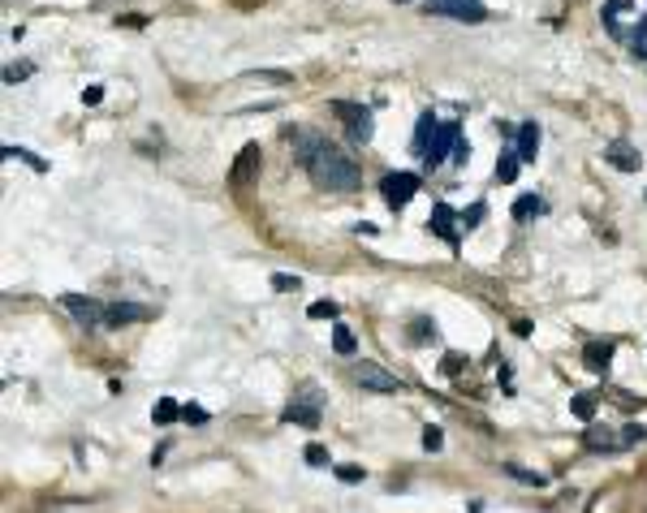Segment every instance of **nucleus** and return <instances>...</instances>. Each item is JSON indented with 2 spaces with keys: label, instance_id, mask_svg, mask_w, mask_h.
Wrapping results in <instances>:
<instances>
[{
  "label": "nucleus",
  "instance_id": "9",
  "mask_svg": "<svg viewBox=\"0 0 647 513\" xmlns=\"http://www.w3.org/2000/svg\"><path fill=\"white\" fill-rule=\"evenodd\" d=\"M428 229H436V238H444V242H449L453 250H458V216H453V208H449V203H436V208H432V220H428Z\"/></svg>",
  "mask_w": 647,
  "mask_h": 513
},
{
  "label": "nucleus",
  "instance_id": "35",
  "mask_svg": "<svg viewBox=\"0 0 647 513\" xmlns=\"http://www.w3.org/2000/svg\"><path fill=\"white\" fill-rule=\"evenodd\" d=\"M99 99H104V91H99V87H87L82 91V104H99Z\"/></svg>",
  "mask_w": 647,
  "mask_h": 513
},
{
  "label": "nucleus",
  "instance_id": "26",
  "mask_svg": "<svg viewBox=\"0 0 647 513\" xmlns=\"http://www.w3.org/2000/svg\"><path fill=\"white\" fill-rule=\"evenodd\" d=\"M5 160H27V164H31L35 173H43V168H48V164H43L39 156H31V151H22V147H5Z\"/></svg>",
  "mask_w": 647,
  "mask_h": 513
},
{
  "label": "nucleus",
  "instance_id": "32",
  "mask_svg": "<svg viewBox=\"0 0 647 513\" xmlns=\"http://www.w3.org/2000/svg\"><path fill=\"white\" fill-rule=\"evenodd\" d=\"M337 479L341 483H363L367 475H363V466H337Z\"/></svg>",
  "mask_w": 647,
  "mask_h": 513
},
{
  "label": "nucleus",
  "instance_id": "28",
  "mask_svg": "<svg viewBox=\"0 0 647 513\" xmlns=\"http://www.w3.org/2000/svg\"><path fill=\"white\" fill-rule=\"evenodd\" d=\"M423 449H428V453H440V449H444V431H440V427H423Z\"/></svg>",
  "mask_w": 647,
  "mask_h": 513
},
{
  "label": "nucleus",
  "instance_id": "21",
  "mask_svg": "<svg viewBox=\"0 0 647 513\" xmlns=\"http://www.w3.org/2000/svg\"><path fill=\"white\" fill-rule=\"evenodd\" d=\"M246 82H289V73H281V69H251V73H242Z\"/></svg>",
  "mask_w": 647,
  "mask_h": 513
},
{
  "label": "nucleus",
  "instance_id": "11",
  "mask_svg": "<svg viewBox=\"0 0 647 513\" xmlns=\"http://www.w3.org/2000/svg\"><path fill=\"white\" fill-rule=\"evenodd\" d=\"M152 311L147 306H134V302H112V306H104V324L108 328H121V324H134V319H147Z\"/></svg>",
  "mask_w": 647,
  "mask_h": 513
},
{
  "label": "nucleus",
  "instance_id": "20",
  "mask_svg": "<svg viewBox=\"0 0 647 513\" xmlns=\"http://www.w3.org/2000/svg\"><path fill=\"white\" fill-rule=\"evenodd\" d=\"M152 419H156V423H173V419H182V405L164 397V401H156V410H152Z\"/></svg>",
  "mask_w": 647,
  "mask_h": 513
},
{
  "label": "nucleus",
  "instance_id": "4",
  "mask_svg": "<svg viewBox=\"0 0 647 513\" xmlns=\"http://www.w3.org/2000/svg\"><path fill=\"white\" fill-rule=\"evenodd\" d=\"M432 17H453V22H488V9L479 0H428Z\"/></svg>",
  "mask_w": 647,
  "mask_h": 513
},
{
  "label": "nucleus",
  "instance_id": "15",
  "mask_svg": "<svg viewBox=\"0 0 647 513\" xmlns=\"http://www.w3.org/2000/svg\"><path fill=\"white\" fill-rule=\"evenodd\" d=\"M518 156H522V160H535V156H539V125H535V121H527V125L518 130Z\"/></svg>",
  "mask_w": 647,
  "mask_h": 513
},
{
  "label": "nucleus",
  "instance_id": "27",
  "mask_svg": "<svg viewBox=\"0 0 647 513\" xmlns=\"http://www.w3.org/2000/svg\"><path fill=\"white\" fill-rule=\"evenodd\" d=\"M311 319H337V302H328V298H319V302H311V311H307Z\"/></svg>",
  "mask_w": 647,
  "mask_h": 513
},
{
  "label": "nucleus",
  "instance_id": "7",
  "mask_svg": "<svg viewBox=\"0 0 647 513\" xmlns=\"http://www.w3.org/2000/svg\"><path fill=\"white\" fill-rule=\"evenodd\" d=\"M61 306H65V311L78 319V324H104V306H99L95 298H87V294H65Z\"/></svg>",
  "mask_w": 647,
  "mask_h": 513
},
{
  "label": "nucleus",
  "instance_id": "23",
  "mask_svg": "<svg viewBox=\"0 0 647 513\" xmlns=\"http://www.w3.org/2000/svg\"><path fill=\"white\" fill-rule=\"evenodd\" d=\"M410 337H414V345H428V341L436 337V324H432V319H414V324H410Z\"/></svg>",
  "mask_w": 647,
  "mask_h": 513
},
{
  "label": "nucleus",
  "instance_id": "8",
  "mask_svg": "<svg viewBox=\"0 0 647 513\" xmlns=\"http://www.w3.org/2000/svg\"><path fill=\"white\" fill-rule=\"evenodd\" d=\"M604 160L613 164V168H621V173H639V147L630 143V138H613L609 147H604Z\"/></svg>",
  "mask_w": 647,
  "mask_h": 513
},
{
  "label": "nucleus",
  "instance_id": "13",
  "mask_svg": "<svg viewBox=\"0 0 647 513\" xmlns=\"http://www.w3.org/2000/svg\"><path fill=\"white\" fill-rule=\"evenodd\" d=\"M583 363H587L591 371H604V367L613 363V341H587V349H583Z\"/></svg>",
  "mask_w": 647,
  "mask_h": 513
},
{
  "label": "nucleus",
  "instance_id": "1",
  "mask_svg": "<svg viewBox=\"0 0 647 513\" xmlns=\"http://www.w3.org/2000/svg\"><path fill=\"white\" fill-rule=\"evenodd\" d=\"M285 138H289L293 156L303 160V168L311 173V182H315L319 190H328V194H345V190H358V186H363L358 164H354L350 156H345L341 147H333L324 134L303 130V125H289Z\"/></svg>",
  "mask_w": 647,
  "mask_h": 513
},
{
  "label": "nucleus",
  "instance_id": "17",
  "mask_svg": "<svg viewBox=\"0 0 647 513\" xmlns=\"http://www.w3.org/2000/svg\"><path fill=\"white\" fill-rule=\"evenodd\" d=\"M617 440H621V435L609 431V427H591V431H587V445H591V449H617Z\"/></svg>",
  "mask_w": 647,
  "mask_h": 513
},
{
  "label": "nucleus",
  "instance_id": "22",
  "mask_svg": "<svg viewBox=\"0 0 647 513\" xmlns=\"http://www.w3.org/2000/svg\"><path fill=\"white\" fill-rule=\"evenodd\" d=\"M595 401H600V397H595V393H579L574 401H569V410H574L579 419H591V414H595Z\"/></svg>",
  "mask_w": 647,
  "mask_h": 513
},
{
  "label": "nucleus",
  "instance_id": "33",
  "mask_svg": "<svg viewBox=\"0 0 647 513\" xmlns=\"http://www.w3.org/2000/svg\"><path fill=\"white\" fill-rule=\"evenodd\" d=\"M307 466H328V449H324V445H311V449H307Z\"/></svg>",
  "mask_w": 647,
  "mask_h": 513
},
{
  "label": "nucleus",
  "instance_id": "19",
  "mask_svg": "<svg viewBox=\"0 0 647 513\" xmlns=\"http://www.w3.org/2000/svg\"><path fill=\"white\" fill-rule=\"evenodd\" d=\"M333 349H337V354H354V332L345 328V324L333 328Z\"/></svg>",
  "mask_w": 647,
  "mask_h": 513
},
{
  "label": "nucleus",
  "instance_id": "12",
  "mask_svg": "<svg viewBox=\"0 0 647 513\" xmlns=\"http://www.w3.org/2000/svg\"><path fill=\"white\" fill-rule=\"evenodd\" d=\"M281 419H285V423H303V427H319V401H315V397H311V401H293Z\"/></svg>",
  "mask_w": 647,
  "mask_h": 513
},
{
  "label": "nucleus",
  "instance_id": "3",
  "mask_svg": "<svg viewBox=\"0 0 647 513\" xmlns=\"http://www.w3.org/2000/svg\"><path fill=\"white\" fill-rule=\"evenodd\" d=\"M333 113H337V121L345 125V134H350L354 143H367L371 138V113L363 108V104H350V99H333Z\"/></svg>",
  "mask_w": 647,
  "mask_h": 513
},
{
  "label": "nucleus",
  "instance_id": "2",
  "mask_svg": "<svg viewBox=\"0 0 647 513\" xmlns=\"http://www.w3.org/2000/svg\"><path fill=\"white\" fill-rule=\"evenodd\" d=\"M380 194H384V203H388L393 212H402L406 203L419 194V177H414V173H406V168L384 173V177H380Z\"/></svg>",
  "mask_w": 647,
  "mask_h": 513
},
{
  "label": "nucleus",
  "instance_id": "24",
  "mask_svg": "<svg viewBox=\"0 0 647 513\" xmlns=\"http://www.w3.org/2000/svg\"><path fill=\"white\" fill-rule=\"evenodd\" d=\"M518 160L522 156H501V160H496V182H514V177H518Z\"/></svg>",
  "mask_w": 647,
  "mask_h": 513
},
{
  "label": "nucleus",
  "instance_id": "10",
  "mask_svg": "<svg viewBox=\"0 0 647 513\" xmlns=\"http://www.w3.org/2000/svg\"><path fill=\"white\" fill-rule=\"evenodd\" d=\"M255 173H259V143H246V147L238 151V160H233V173H229V182H233V186H246Z\"/></svg>",
  "mask_w": 647,
  "mask_h": 513
},
{
  "label": "nucleus",
  "instance_id": "30",
  "mask_svg": "<svg viewBox=\"0 0 647 513\" xmlns=\"http://www.w3.org/2000/svg\"><path fill=\"white\" fill-rule=\"evenodd\" d=\"M182 423H194V427L208 423V410L203 405H182Z\"/></svg>",
  "mask_w": 647,
  "mask_h": 513
},
{
  "label": "nucleus",
  "instance_id": "14",
  "mask_svg": "<svg viewBox=\"0 0 647 513\" xmlns=\"http://www.w3.org/2000/svg\"><path fill=\"white\" fill-rule=\"evenodd\" d=\"M436 130H440V121H436L432 113H423V117H419V130H414V151H419V156H428V147H432Z\"/></svg>",
  "mask_w": 647,
  "mask_h": 513
},
{
  "label": "nucleus",
  "instance_id": "18",
  "mask_svg": "<svg viewBox=\"0 0 647 513\" xmlns=\"http://www.w3.org/2000/svg\"><path fill=\"white\" fill-rule=\"evenodd\" d=\"M630 9H634L630 0H609V5H604V31L613 35V31H617V17H621V13H630Z\"/></svg>",
  "mask_w": 647,
  "mask_h": 513
},
{
  "label": "nucleus",
  "instance_id": "34",
  "mask_svg": "<svg viewBox=\"0 0 647 513\" xmlns=\"http://www.w3.org/2000/svg\"><path fill=\"white\" fill-rule=\"evenodd\" d=\"M272 285H277L281 294H285V289H298V276H272Z\"/></svg>",
  "mask_w": 647,
  "mask_h": 513
},
{
  "label": "nucleus",
  "instance_id": "31",
  "mask_svg": "<svg viewBox=\"0 0 647 513\" xmlns=\"http://www.w3.org/2000/svg\"><path fill=\"white\" fill-rule=\"evenodd\" d=\"M22 78H31V65L27 61H17V65L5 69V82H22Z\"/></svg>",
  "mask_w": 647,
  "mask_h": 513
},
{
  "label": "nucleus",
  "instance_id": "5",
  "mask_svg": "<svg viewBox=\"0 0 647 513\" xmlns=\"http://www.w3.org/2000/svg\"><path fill=\"white\" fill-rule=\"evenodd\" d=\"M354 384H358V389H371V393H397V389H402V380L388 375L380 363H358L354 367Z\"/></svg>",
  "mask_w": 647,
  "mask_h": 513
},
{
  "label": "nucleus",
  "instance_id": "25",
  "mask_svg": "<svg viewBox=\"0 0 647 513\" xmlns=\"http://www.w3.org/2000/svg\"><path fill=\"white\" fill-rule=\"evenodd\" d=\"M505 470H509L518 483H527V487H544V483H548V479H544L539 470H522V466H505Z\"/></svg>",
  "mask_w": 647,
  "mask_h": 513
},
{
  "label": "nucleus",
  "instance_id": "29",
  "mask_svg": "<svg viewBox=\"0 0 647 513\" xmlns=\"http://www.w3.org/2000/svg\"><path fill=\"white\" fill-rule=\"evenodd\" d=\"M634 57H647V13H643V22H639V27H634Z\"/></svg>",
  "mask_w": 647,
  "mask_h": 513
},
{
  "label": "nucleus",
  "instance_id": "16",
  "mask_svg": "<svg viewBox=\"0 0 647 513\" xmlns=\"http://www.w3.org/2000/svg\"><path fill=\"white\" fill-rule=\"evenodd\" d=\"M539 212H544V198H539V194H522V198L514 203V216H518V220L539 216Z\"/></svg>",
  "mask_w": 647,
  "mask_h": 513
},
{
  "label": "nucleus",
  "instance_id": "6",
  "mask_svg": "<svg viewBox=\"0 0 647 513\" xmlns=\"http://www.w3.org/2000/svg\"><path fill=\"white\" fill-rule=\"evenodd\" d=\"M458 143H462V130H458V121H440V130H436V138H432V147H428V168L432 164H440L449 151H458Z\"/></svg>",
  "mask_w": 647,
  "mask_h": 513
}]
</instances>
